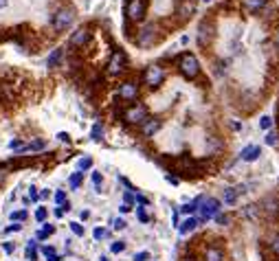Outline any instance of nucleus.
<instances>
[{
  "mask_svg": "<svg viewBox=\"0 0 279 261\" xmlns=\"http://www.w3.org/2000/svg\"><path fill=\"white\" fill-rule=\"evenodd\" d=\"M205 261H224V255H222L220 248L211 246V248H207V253H205Z\"/></svg>",
  "mask_w": 279,
  "mask_h": 261,
  "instance_id": "nucleus-18",
  "label": "nucleus"
},
{
  "mask_svg": "<svg viewBox=\"0 0 279 261\" xmlns=\"http://www.w3.org/2000/svg\"><path fill=\"white\" fill-rule=\"evenodd\" d=\"M193 11H196V2H193V0H181V2H178V9H176L178 18L189 20V18L193 16Z\"/></svg>",
  "mask_w": 279,
  "mask_h": 261,
  "instance_id": "nucleus-14",
  "label": "nucleus"
},
{
  "mask_svg": "<svg viewBox=\"0 0 279 261\" xmlns=\"http://www.w3.org/2000/svg\"><path fill=\"white\" fill-rule=\"evenodd\" d=\"M259 127H262V130H273V118L271 116H262V121H259Z\"/></svg>",
  "mask_w": 279,
  "mask_h": 261,
  "instance_id": "nucleus-34",
  "label": "nucleus"
},
{
  "mask_svg": "<svg viewBox=\"0 0 279 261\" xmlns=\"http://www.w3.org/2000/svg\"><path fill=\"white\" fill-rule=\"evenodd\" d=\"M124 250H125V241H112V246H110V253L119 255V253H124Z\"/></svg>",
  "mask_w": 279,
  "mask_h": 261,
  "instance_id": "nucleus-30",
  "label": "nucleus"
},
{
  "mask_svg": "<svg viewBox=\"0 0 279 261\" xmlns=\"http://www.w3.org/2000/svg\"><path fill=\"white\" fill-rule=\"evenodd\" d=\"M11 222H18V224H20V222H25L27 220V211H11Z\"/></svg>",
  "mask_w": 279,
  "mask_h": 261,
  "instance_id": "nucleus-29",
  "label": "nucleus"
},
{
  "mask_svg": "<svg viewBox=\"0 0 279 261\" xmlns=\"http://www.w3.org/2000/svg\"><path fill=\"white\" fill-rule=\"evenodd\" d=\"M185 261H196V259H191V257H189V259H185Z\"/></svg>",
  "mask_w": 279,
  "mask_h": 261,
  "instance_id": "nucleus-56",
  "label": "nucleus"
},
{
  "mask_svg": "<svg viewBox=\"0 0 279 261\" xmlns=\"http://www.w3.org/2000/svg\"><path fill=\"white\" fill-rule=\"evenodd\" d=\"M259 154H262V147L259 145H248L242 149V154H240V158L244 160V163H250V160H257Z\"/></svg>",
  "mask_w": 279,
  "mask_h": 261,
  "instance_id": "nucleus-15",
  "label": "nucleus"
},
{
  "mask_svg": "<svg viewBox=\"0 0 279 261\" xmlns=\"http://www.w3.org/2000/svg\"><path fill=\"white\" fill-rule=\"evenodd\" d=\"M244 193V187H235V189H226V196H224V200L229 202V204H235L238 202V198Z\"/></svg>",
  "mask_w": 279,
  "mask_h": 261,
  "instance_id": "nucleus-19",
  "label": "nucleus"
},
{
  "mask_svg": "<svg viewBox=\"0 0 279 261\" xmlns=\"http://www.w3.org/2000/svg\"><path fill=\"white\" fill-rule=\"evenodd\" d=\"M127 68V55L124 51H115V53L110 55V59H108V75H121L124 70Z\"/></svg>",
  "mask_w": 279,
  "mask_h": 261,
  "instance_id": "nucleus-6",
  "label": "nucleus"
},
{
  "mask_svg": "<svg viewBox=\"0 0 279 261\" xmlns=\"http://www.w3.org/2000/svg\"><path fill=\"white\" fill-rule=\"evenodd\" d=\"M242 4H244V9L250 13H257L262 7H266V0H242Z\"/></svg>",
  "mask_w": 279,
  "mask_h": 261,
  "instance_id": "nucleus-16",
  "label": "nucleus"
},
{
  "mask_svg": "<svg viewBox=\"0 0 279 261\" xmlns=\"http://www.w3.org/2000/svg\"><path fill=\"white\" fill-rule=\"evenodd\" d=\"M125 220H121V217H117V220L115 222H112V229H115V231H124L125 229Z\"/></svg>",
  "mask_w": 279,
  "mask_h": 261,
  "instance_id": "nucleus-37",
  "label": "nucleus"
},
{
  "mask_svg": "<svg viewBox=\"0 0 279 261\" xmlns=\"http://www.w3.org/2000/svg\"><path fill=\"white\" fill-rule=\"evenodd\" d=\"M62 55H64V51H62V49H55L53 53L49 55V59H46V66H49V68H55V66H58L60 61H62Z\"/></svg>",
  "mask_w": 279,
  "mask_h": 261,
  "instance_id": "nucleus-20",
  "label": "nucleus"
},
{
  "mask_svg": "<svg viewBox=\"0 0 279 261\" xmlns=\"http://www.w3.org/2000/svg\"><path fill=\"white\" fill-rule=\"evenodd\" d=\"M136 215H139V220H141V222H148V220H150V215L143 211V206H141V208H136Z\"/></svg>",
  "mask_w": 279,
  "mask_h": 261,
  "instance_id": "nucleus-39",
  "label": "nucleus"
},
{
  "mask_svg": "<svg viewBox=\"0 0 279 261\" xmlns=\"http://www.w3.org/2000/svg\"><path fill=\"white\" fill-rule=\"evenodd\" d=\"M88 42H91V29H88V27H79V29L70 35V46H75V49H84Z\"/></svg>",
  "mask_w": 279,
  "mask_h": 261,
  "instance_id": "nucleus-11",
  "label": "nucleus"
},
{
  "mask_svg": "<svg viewBox=\"0 0 279 261\" xmlns=\"http://www.w3.org/2000/svg\"><path fill=\"white\" fill-rule=\"evenodd\" d=\"M25 257H27V261H37V244L35 241H29V244H27Z\"/></svg>",
  "mask_w": 279,
  "mask_h": 261,
  "instance_id": "nucleus-21",
  "label": "nucleus"
},
{
  "mask_svg": "<svg viewBox=\"0 0 279 261\" xmlns=\"http://www.w3.org/2000/svg\"><path fill=\"white\" fill-rule=\"evenodd\" d=\"M214 217H216L217 224H224V222H226V215H222V213H217V215H214Z\"/></svg>",
  "mask_w": 279,
  "mask_h": 261,
  "instance_id": "nucleus-45",
  "label": "nucleus"
},
{
  "mask_svg": "<svg viewBox=\"0 0 279 261\" xmlns=\"http://www.w3.org/2000/svg\"><path fill=\"white\" fill-rule=\"evenodd\" d=\"M93 237H94L97 241H101V239H106V237H108V231L101 229V226H97V229H94V232H93Z\"/></svg>",
  "mask_w": 279,
  "mask_h": 261,
  "instance_id": "nucleus-31",
  "label": "nucleus"
},
{
  "mask_svg": "<svg viewBox=\"0 0 279 261\" xmlns=\"http://www.w3.org/2000/svg\"><path fill=\"white\" fill-rule=\"evenodd\" d=\"M29 200H31V202H37V200H40V193H37L35 187H29Z\"/></svg>",
  "mask_w": 279,
  "mask_h": 261,
  "instance_id": "nucleus-38",
  "label": "nucleus"
},
{
  "mask_svg": "<svg viewBox=\"0 0 279 261\" xmlns=\"http://www.w3.org/2000/svg\"><path fill=\"white\" fill-rule=\"evenodd\" d=\"M9 4V0H0V9H4Z\"/></svg>",
  "mask_w": 279,
  "mask_h": 261,
  "instance_id": "nucleus-54",
  "label": "nucleus"
},
{
  "mask_svg": "<svg viewBox=\"0 0 279 261\" xmlns=\"http://www.w3.org/2000/svg\"><path fill=\"white\" fill-rule=\"evenodd\" d=\"M82 178H84V174H82V172H75L73 175H70V180H68L70 189H79V184H82Z\"/></svg>",
  "mask_w": 279,
  "mask_h": 261,
  "instance_id": "nucleus-24",
  "label": "nucleus"
},
{
  "mask_svg": "<svg viewBox=\"0 0 279 261\" xmlns=\"http://www.w3.org/2000/svg\"><path fill=\"white\" fill-rule=\"evenodd\" d=\"M44 147H46L44 141H31V143L22 145L20 151H40V149H44Z\"/></svg>",
  "mask_w": 279,
  "mask_h": 261,
  "instance_id": "nucleus-22",
  "label": "nucleus"
},
{
  "mask_svg": "<svg viewBox=\"0 0 279 261\" xmlns=\"http://www.w3.org/2000/svg\"><path fill=\"white\" fill-rule=\"evenodd\" d=\"M42 253L49 257V255H55V248H53V246H44V248H42Z\"/></svg>",
  "mask_w": 279,
  "mask_h": 261,
  "instance_id": "nucleus-43",
  "label": "nucleus"
},
{
  "mask_svg": "<svg viewBox=\"0 0 279 261\" xmlns=\"http://www.w3.org/2000/svg\"><path fill=\"white\" fill-rule=\"evenodd\" d=\"M266 211L271 213V215L279 211V200H277V198H268V200H266Z\"/></svg>",
  "mask_w": 279,
  "mask_h": 261,
  "instance_id": "nucleus-25",
  "label": "nucleus"
},
{
  "mask_svg": "<svg viewBox=\"0 0 279 261\" xmlns=\"http://www.w3.org/2000/svg\"><path fill=\"white\" fill-rule=\"evenodd\" d=\"M214 35H216V27L211 25L209 20H202L200 25H198V46L207 49V46L211 44V40H214Z\"/></svg>",
  "mask_w": 279,
  "mask_h": 261,
  "instance_id": "nucleus-8",
  "label": "nucleus"
},
{
  "mask_svg": "<svg viewBox=\"0 0 279 261\" xmlns=\"http://www.w3.org/2000/svg\"><path fill=\"white\" fill-rule=\"evenodd\" d=\"M271 248L279 255V235H277V237H273V239H271Z\"/></svg>",
  "mask_w": 279,
  "mask_h": 261,
  "instance_id": "nucleus-42",
  "label": "nucleus"
},
{
  "mask_svg": "<svg viewBox=\"0 0 279 261\" xmlns=\"http://www.w3.org/2000/svg\"><path fill=\"white\" fill-rule=\"evenodd\" d=\"M46 261H62V257L55 253V255H49V257H46Z\"/></svg>",
  "mask_w": 279,
  "mask_h": 261,
  "instance_id": "nucleus-48",
  "label": "nucleus"
},
{
  "mask_svg": "<svg viewBox=\"0 0 279 261\" xmlns=\"http://www.w3.org/2000/svg\"><path fill=\"white\" fill-rule=\"evenodd\" d=\"M46 217H49V211H46V206H37V211H35V220L44 224Z\"/></svg>",
  "mask_w": 279,
  "mask_h": 261,
  "instance_id": "nucleus-27",
  "label": "nucleus"
},
{
  "mask_svg": "<svg viewBox=\"0 0 279 261\" xmlns=\"http://www.w3.org/2000/svg\"><path fill=\"white\" fill-rule=\"evenodd\" d=\"M91 139H93V141H101V139H103V125H101V123H94V125H93Z\"/></svg>",
  "mask_w": 279,
  "mask_h": 261,
  "instance_id": "nucleus-23",
  "label": "nucleus"
},
{
  "mask_svg": "<svg viewBox=\"0 0 279 261\" xmlns=\"http://www.w3.org/2000/svg\"><path fill=\"white\" fill-rule=\"evenodd\" d=\"M99 261H108V257H101V259H99Z\"/></svg>",
  "mask_w": 279,
  "mask_h": 261,
  "instance_id": "nucleus-55",
  "label": "nucleus"
},
{
  "mask_svg": "<svg viewBox=\"0 0 279 261\" xmlns=\"http://www.w3.org/2000/svg\"><path fill=\"white\" fill-rule=\"evenodd\" d=\"M77 167H79V172H84V169H91V167H93V158H91V156H86V158H82V160H79V165H77Z\"/></svg>",
  "mask_w": 279,
  "mask_h": 261,
  "instance_id": "nucleus-33",
  "label": "nucleus"
},
{
  "mask_svg": "<svg viewBox=\"0 0 279 261\" xmlns=\"http://www.w3.org/2000/svg\"><path fill=\"white\" fill-rule=\"evenodd\" d=\"M198 208H200V213H202V215L198 217V220H200V224H202V222H207L209 217H214V215L220 213V200H216V198H205Z\"/></svg>",
  "mask_w": 279,
  "mask_h": 261,
  "instance_id": "nucleus-9",
  "label": "nucleus"
},
{
  "mask_svg": "<svg viewBox=\"0 0 279 261\" xmlns=\"http://www.w3.org/2000/svg\"><path fill=\"white\" fill-rule=\"evenodd\" d=\"M68 226H70V231H73L77 237H84V235H86V231H84V226L79 224V222H70Z\"/></svg>",
  "mask_w": 279,
  "mask_h": 261,
  "instance_id": "nucleus-28",
  "label": "nucleus"
},
{
  "mask_svg": "<svg viewBox=\"0 0 279 261\" xmlns=\"http://www.w3.org/2000/svg\"><path fill=\"white\" fill-rule=\"evenodd\" d=\"M58 139H60V141H66V143H68V134H64V132H62V134H58Z\"/></svg>",
  "mask_w": 279,
  "mask_h": 261,
  "instance_id": "nucleus-52",
  "label": "nucleus"
},
{
  "mask_svg": "<svg viewBox=\"0 0 279 261\" xmlns=\"http://www.w3.org/2000/svg\"><path fill=\"white\" fill-rule=\"evenodd\" d=\"M73 20H75V11L73 9H60L58 13L53 16V29L58 31V33H62V31H66L70 25H73Z\"/></svg>",
  "mask_w": 279,
  "mask_h": 261,
  "instance_id": "nucleus-7",
  "label": "nucleus"
},
{
  "mask_svg": "<svg viewBox=\"0 0 279 261\" xmlns=\"http://www.w3.org/2000/svg\"><path fill=\"white\" fill-rule=\"evenodd\" d=\"M143 82H145V86H148V88L156 90L160 84L165 82V68H163V66H158V64L148 66L145 73H143Z\"/></svg>",
  "mask_w": 279,
  "mask_h": 261,
  "instance_id": "nucleus-4",
  "label": "nucleus"
},
{
  "mask_svg": "<svg viewBox=\"0 0 279 261\" xmlns=\"http://www.w3.org/2000/svg\"><path fill=\"white\" fill-rule=\"evenodd\" d=\"M119 211H121V213H127V211H132V206H130V204H121Z\"/></svg>",
  "mask_w": 279,
  "mask_h": 261,
  "instance_id": "nucleus-49",
  "label": "nucleus"
},
{
  "mask_svg": "<svg viewBox=\"0 0 279 261\" xmlns=\"http://www.w3.org/2000/svg\"><path fill=\"white\" fill-rule=\"evenodd\" d=\"M174 169H176L178 174L193 175V174H196V169H198V165H196V160L189 158V156H181V158L174 160Z\"/></svg>",
  "mask_w": 279,
  "mask_h": 261,
  "instance_id": "nucleus-10",
  "label": "nucleus"
},
{
  "mask_svg": "<svg viewBox=\"0 0 279 261\" xmlns=\"http://www.w3.org/2000/svg\"><path fill=\"white\" fill-rule=\"evenodd\" d=\"M53 213H55V217H64V213H66V211H64V206H55V211H53Z\"/></svg>",
  "mask_w": 279,
  "mask_h": 261,
  "instance_id": "nucleus-44",
  "label": "nucleus"
},
{
  "mask_svg": "<svg viewBox=\"0 0 279 261\" xmlns=\"http://www.w3.org/2000/svg\"><path fill=\"white\" fill-rule=\"evenodd\" d=\"M2 250L4 255H13L16 253V241H2Z\"/></svg>",
  "mask_w": 279,
  "mask_h": 261,
  "instance_id": "nucleus-32",
  "label": "nucleus"
},
{
  "mask_svg": "<svg viewBox=\"0 0 279 261\" xmlns=\"http://www.w3.org/2000/svg\"><path fill=\"white\" fill-rule=\"evenodd\" d=\"M156 40H158V27L154 25V22H148V25H143L139 31H136V46H141V49H150V46L156 44Z\"/></svg>",
  "mask_w": 279,
  "mask_h": 261,
  "instance_id": "nucleus-2",
  "label": "nucleus"
},
{
  "mask_svg": "<svg viewBox=\"0 0 279 261\" xmlns=\"http://www.w3.org/2000/svg\"><path fill=\"white\" fill-rule=\"evenodd\" d=\"M198 224H200V220H198V217H189V220H185L181 226H178V231H181V235H187V232H191Z\"/></svg>",
  "mask_w": 279,
  "mask_h": 261,
  "instance_id": "nucleus-17",
  "label": "nucleus"
},
{
  "mask_svg": "<svg viewBox=\"0 0 279 261\" xmlns=\"http://www.w3.org/2000/svg\"><path fill=\"white\" fill-rule=\"evenodd\" d=\"M244 213H247V217H255V206H247Z\"/></svg>",
  "mask_w": 279,
  "mask_h": 261,
  "instance_id": "nucleus-47",
  "label": "nucleus"
},
{
  "mask_svg": "<svg viewBox=\"0 0 279 261\" xmlns=\"http://www.w3.org/2000/svg\"><path fill=\"white\" fill-rule=\"evenodd\" d=\"M205 2H209V0H205Z\"/></svg>",
  "mask_w": 279,
  "mask_h": 261,
  "instance_id": "nucleus-57",
  "label": "nucleus"
},
{
  "mask_svg": "<svg viewBox=\"0 0 279 261\" xmlns=\"http://www.w3.org/2000/svg\"><path fill=\"white\" fill-rule=\"evenodd\" d=\"M264 141H266V145L275 147L279 143V134H277V132H273V130H268V134H266V139H264Z\"/></svg>",
  "mask_w": 279,
  "mask_h": 261,
  "instance_id": "nucleus-26",
  "label": "nucleus"
},
{
  "mask_svg": "<svg viewBox=\"0 0 279 261\" xmlns=\"http://www.w3.org/2000/svg\"><path fill=\"white\" fill-rule=\"evenodd\" d=\"M4 180H7V169H4V167H0V184H2Z\"/></svg>",
  "mask_w": 279,
  "mask_h": 261,
  "instance_id": "nucleus-46",
  "label": "nucleus"
},
{
  "mask_svg": "<svg viewBox=\"0 0 279 261\" xmlns=\"http://www.w3.org/2000/svg\"><path fill=\"white\" fill-rule=\"evenodd\" d=\"M53 200H55V204H64L66 202V191H62V189H60V191H55V196H53Z\"/></svg>",
  "mask_w": 279,
  "mask_h": 261,
  "instance_id": "nucleus-36",
  "label": "nucleus"
},
{
  "mask_svg": "<svg viewBox=\"0 0 279 261\" xmlns=\"http://www.w3.org/2000/svg\"><path fill=\"white\" fill-rule=\"evenodd\" d=\"M148 259H150V253H145V250H143V253L134 255V261H148Z\"/></svg>",
  "mask_w": 279,
  "mask_h": 261,
  "instance_id": "nucleus-40",
  "label": "nucleus"
},
{
  "mask_svg": "<svg viewBox=\"0 0 279 261\" xmlns=\"http://www.w3.org/2000/svg\"><path fill=\"white\" fill-rule=\"evenodd\" d=\"M40 198H51V191H49V189H42V193H40Z\"/></svg>",
  "mask_w": 279,
  "mask_h": 261,
  "instance_id": "nucleus-50",
  "label": "nucleus"
},
{
  "mask_svg": "<svg viewBox=\"0 0 279 261\" xmlns=\"http://www.w3.org/2000/svg\"><path fill=\"white\" fill-rule=\"evenodd\" d=\"M134 200H136V202H141V204H148V198H143V196H136Z\"/></svg>",
  "mask_w": 279,
  "mask_h": 261,
  "instance_id": "nucleus-51",
  "label": "nucleus"
},
{
  "mask_svg": "<svg viewBox=\"0 0 279 261\" xmlns=\"http://www.w3.org/2000/svg\"><path fill=\"white\" fill-rule=\"evenodd\" d=\"M178 70L185 79H196L200 75V61L193 53H183L178 59Z\"/></svg>",
  "mask_w": 279,
  "mask_h": 261,
  "instance_id": "nucleus-1",
  "label": "nucleus"
},
{
  "mask_svg": "<svg viewBox=\"0 0 279 261\" xmlns=\"http://www.w3.org/2000/svg\"><path fill=\"white\" fill-rule=\"evenodd\" d=\"M124 204H130V206H132V202H134V196H132V191H125L124 193Z\"/></svg>",
  "mask_w": 279,
  "mask_h": 261,
  "instance_id": "nucleus-41",
  "label": "nucleus"
},
{
  "mask_svg": "<svg viewBox=\"0 0 279 261\" xmlns=\"http://www.w3.org/2000/svg\"><path fill=\"white\" fill-rule=\"evenodd\" d=\"M93 182H94V187H97V191L101 189V182H103V175H101V172H93Z\"/></svg>",
  "mask_w": 279,
  "mask_h": 261,
  "instance_id": "nucleus-35",
  "label": "nucleus"
},
{
  "mask_svg": "<svg viewBox=\"0 0 279 261\" xmlns=\"http://www.w3.org/2000/svg\"><path fill=\"white\" fill-rule=\"evenodd\" d=\"M160 125H163V123H160V118L148 116L143 123H141V134H143V136H154L156 132L160 130Z\"/></svg>",
  "mask_w": 279,
  "mask_h": 261,
  "instance_id": "nucleus-13",
  "label": "nucleus"
},
{
  "mask_svg": "<svg viewBox=\"0 0 279 261\" xmlns=\"http://www.w3.org/2000/svg\"><path fill=\"white\" fill-rule=\"evenodd\" d=\"M148 118V108L143 103H134V106H127L124 112V121L130 125H141V123Z\"/></svg>",
  "mask_w": 279,
  "mask_h": 261,
  "instance_id": "nucleus-5",
  "label": "nucleus"
},
{
  "mask_svg": "<svg viewBox=\"0 0 279 261\" xmlns=\"http://www.w3.org/2000/svg\"><path fill=\"white\" fill-rule=\"evenodd\" d=\"M136 97H139L136 82H124L119 86V99H124V101H136Z\"/></svg>",
  "mask_w": 279,
  "mask_h": 261,
  "instance_id": "nucleus-12",
  "label": "nucleus"
},
{
  "mask_svg": "<svg viewBox=\"0 0 279 261\" xmlns=\"http://www.w3.org/2000/svg\"><path fill=\"white\" fill-rule=\"evenodd\" d=\"M148 13V0H130L125 4V18L130 22H143Z\"/></svg>",
  "mask_w": 279,
  "mask_h": 261,
  "instance_id": "nucleus-3",
  "label": "nucleus"
},
{
  "mask_svg": "<svg viewBox=\"0 0 279 261\" xmlns=\"http://www.w3.org/2000/svg\"><path fill=\"white\" fill-rule=\"evenodd\" d=\"M231 127H233L235 132H240V130H242V125H240V123H231Z\"/></svg>",
  "mask_w": 279,
  "mask_h": 261,
  "instance_id": "nucleus-53",
  "label": "nucleus"
}]
</instances>
